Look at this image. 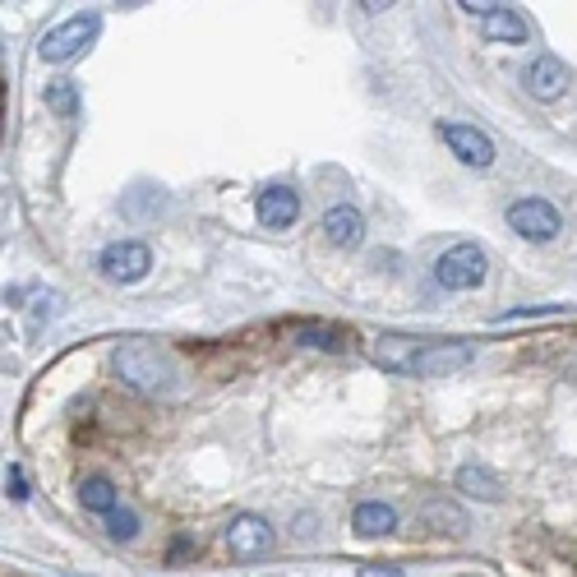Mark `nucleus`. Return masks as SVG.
Wrapping results in <instances>:
<instances>
[{
	"instance_id": "obj_1",
	"label": "nucleus",
	"mask_w": 577,
	"mask_h": 577,
	"mask_svg": "<svg viewBox=\"0 0 577 577\" xmlns=\"http://www.w3.org/2000/svg\"><path fill=\"white\" fill-rule=\"evenodd\" d=\"M116 374H121V384L135 388V393H162L176 380L171 361L152 342H139V338L116 351Z\"/></svg>"
},
{
	"instance_id": "obj_2",
	"label": "nucleus",
	"mask_w": 577,
	"mask_h": 577,
	"mask_svg": "<svg viewBox=\"0 0 577 577\" xmlns=\"http://www.w3.org/2000/svg\"><path fill=\"white\" fill-rule=\"evenodd\" d=\"M98 33H102V14H70L65 24H56L47 37H42V47H37V56L47 60V65H65V60H75V56H83L88 47L98 42Z\"/></svg>"
},
{
	"instance_id": "obj_3",
	"label": "nucleus",
	"mask_w": 577,
	"mask_h": 577,
	"mask_svg": "<svg viewBox=\"0 0 577 577\" xmlns=\"http://www.w3.org/2000/svg\"><path fill=\"white\" fill-rule=\"evenodd\" d=\"M485 273H490V259H485V250L472 246V240H462V246L443 250L439 263H434L439 286H449V292H472V286L485 282Z\"/></svg>"
},
{
	"instance_id": "obj_4",
	"label": "nucleus",
	"mask_w": 577,
	"mask_h": 577,
	"mask_svg": "<svg viewBox=\"0 0 577 577\" xmlns=\"http://www.w3.org/2000/svg\"><path fill=\"white\" fill-rule=\"evenodd\" d=\"M504 222H508V231H518L522 240H531V246H545V240H554L564 231V217L550 199H518V204H508Z\"/></svg>"
},
{
	"instance_id": "obj_5",
	"label": "nucleus",
	"mask_w": 577,
	"mask_h": 577,
	"mask_svg": "<svg viewBox=\"0 0 577 577\" xmlns=\"http://www.w3.org/2000/svg\"><path fill=\"white\" fill-rule=\"evenodd\" d=\"M98 269L106 282H144L152 269V250L144 240H111V246L98 254Z\"/></svg>"
},
{
	"instance_id": "obj_6",
	"label": "nucleus",
	"mask_w": 577,
	"mask_h": 577,
	"mask_svg": "<svg viewBox=\"0 0 577 577\" xmlns=\"http://www.w3.org/2000/svg\"><path fill=\"white\" fill-rule=\"evenodd\" d=\"M227 550L236 554V559H246V564H254V559H263V554L273 550V527L263 522L259 513H236L231 522H227Z\"/></svg>"
},
{
	"instance_id": "obj_7",
	"label": "nucleus",
	"mask_w": 577,
	"mask_h": 577,
	"mask_svg": "<svg viewBox=\"0 0 577 577\" xmlns=\"http://www.w3.org/2000/svg\"><path fill=\"white\" fill-rule=\"evenodd\" d=\"M439 139L453 148L457 162H467V167H476V171L495 167V144H490V135H480L476 125H453V121H443V125H439Z\"/></svg>"
},
{
	"instance_id": "obj_8",
	"label": "nucleus",
	"mask_w": 577,
	"mask_h": 577,
	"mask_svg": "<svg viewBox=\"0 0 577 577\" xmlns=\"http://www.w3.org/2000/svg\"><path fill=\"white\" fill-rule=\"evenodd\" d=\"M420 347H426V342L407 338V332H384V338H374L370 361L380 365V370H388V374H416V357H420Z\"/></svg>"
},
{
	"instance_id": "obj_9",
	"label": "nucleus",
	"mask_w": 577,
	"mask_h": 577,
	"mask_svg": "<svg viewBox=\"0 0 577 577\" xmlns=\"http://www.w3.org/2000/svg\"><path fill=\"white\" fill-rule=\"evenodd\" d=\"M527 93L536 98V102H559L564 98V88H568V70H564V60L559 56H536L527 65Z\"/></svg>"
},
{
	"instance_id": "obj_10",
	"label": "nucleus",
	"mask_w": 577,
	"mask_h": 577,
	"mask_svg": "<svg viewBox=\"0 0 577 577\" xmlns=\"http://www.w3.org/2000/svg\"><path fill=\"white\" fill-rule=\"evenodd\" d=\"M319 231H324L328 246L357 250L361 240H365V217H361V208H351V204H332L324 213V222H319Z\"/></svg>"
},
{
	"instance_id": "obj_11",
	"label": "nucleus",
	"mask_w": 577,
	"mask_h": 577,
	"mask_svg": "<svg viewBox=\"0 0 577 577\" xmlns=\"http://www.w3.org/2000/svg\"><path fill=\"white\" fill-rule=\"evenodd\" d=\"M296 217H301V194L292 185H269V190L259 194V222L269 231L296 227Z\"/></svg>"
},
{
	"instance_id": "obj_12",
	"label": "nucleus",
	"mask_w": 577,
	"mask_h": 577,
	"mask_svg": "<svg viewBox=\"0 0 577 577\" xmlns=\"http://www.w3.org/2000/svg\"><path fill=\"white\" fill-rule=\"evenodd\" d=\"M472 361V347H453V342H426L416 357V374L420 380H434V374H453Z\"/></svg>"
},
{
	"instance_id": "obj_13",
	"label": "nucleus",
	"mask_w": 577,
	"mask_h": 577,
	"mask_svg": "<svg viewBox=\"0 0 577 577\" xmlns=\"http://www.w3.org/2000/svg\"><path fill=\"white\" fill-rule=\"evenodd\" d=\"M351 527H357V536H365V541L388 536V531H397V508L365 499V504H357V513H351Z\"/></svg>"
},
{
	"instance_id": "obj_14",
	"label": "nucleus",
	"mask_w": 577,
	"mask_h": 577,
	"mask_svg": "<svg viewBox=\"0 0 577 577\" xmlns=\"http://www.w3.org/2000/svg\"><path fill=\"white\" fill-rule=\"evenodd\" d=\"M480 33L490 37V42H513V47H518V42H527V37H531L527 19H522L513 5H499L490 19H480Z\"/></svg>"
},
{
	"instance_id": "obj_15",
	"label": "nucleus",
	"mask_w": 577,
	"mask_h": 577,
	"mask_svg": "<svg viewBox=\"0 0 577 577\" xmlns=\"http://www.w3.org/2000/svg\"><path fill=\"white\" fill-rule=\"evenodd\" d=\"M79 504L88 508V513H102L106 518V513H116V508H121V490L106 476H88L79 485Z\"/></svg>"
},
{
	"instance_id": "obj_16",
	"label": "nucleus",
	"mask_w": 577,
	"mask_h": 577,
	"mask_svg": "<svg viewBox=\"0 0 577 577\" xmlns=\"http://www.w3.org/2000/svg\"><path fill=\"white\" fill-rule=\"evenodd\" d=\"M42 98H47V111H56V116L60 121H75L79 116V88L70 83V79H56V83H47V93H42Z\"/></svg>"
},
{
	"instance_id": "obj_17",
	"label": "nucleus",
	"mask_w": 577,
	"mask_h": 577,
	"mask_svg": "<svg viewBox=\"0 0 577 577\" xmlns=\"http://www.w3.org/2000/svg\"><path fill=\"white\" fill-rule=\"evenodd\" d=\"M301 347H324V351H347V328H332V324H305L296 328Z\"/></svg>"
},
{
	"instance_id": "obj_18",
	"label": "nucleus",
	"mask_w": 577,
	"mask_h": 577,
	"mask_svg": "<svg viewBox=\"0 0 577 577\" xmlns=\"http://www.w3.org/2000/svg\"><path fill=\"white\" fill-rule=\"evenodd\" d=\"M457 490H467L476 499H499V480L485 472V467H462L457 472Z\"/></svg>"
},
{
	"instance_id": "obj_19",
	"label": "nucleus",
	"mask_w": 577,
	"mask_h": 577,
	"mask_svg": "<svg viewBox=\"0 0 577 577\" xmlns=\"http://www.w3.org/2000/svg\"><path fill=\"white\" fill-rule=\"evenodd\" d=\"M106 536L111 541H135L139 536V513L135 508H116V513H106Z\"/></svg>"
},
{
	"instance_id": "obj_20",
	"label": "nucleus",
	"mask_w": 577,
	"mask_h": 577,
	"mask_svg": "<svg viewBox=\"0 0 577 577\" xmlns=\"http://www.w3.org/2000/svg\"><path fill=\"white\" fill-rule=\"evenodd\" d=\"M5 495H10V499H29V476H24V467H10V472H5Z\"/></svg>"
},
{
	"instance_id": "obj_21",
	"label": "nucleus",
	"mask_w": 577,
	"mask_h": 577,
	"mask_svg": "<svg viewBox=\"0 0 577 577\" xmlns=\"http://www.w3.org/2000/svg\"><path fill=\"white\" fill-rule=\"evenodd\" d=\"M536 315H559V305H527V309H513L504 319H536Z\"/></svg>"
},
{
	"instance_id": "obj_22",
	"label": "nucleus",
	"mask_w": 577,
	"mask_h": 577,
	"mask_svg": "<svg viewBox=\"0 0 577 577\" xmlns=\"http://www.w3.org/2000/svg\"><path fill=\"white\" fill-rule=\"evenodd\" d=\"M361 577H403V573H397L393 564H365V568H361Z\"/></svg>"
}]
</instances>
